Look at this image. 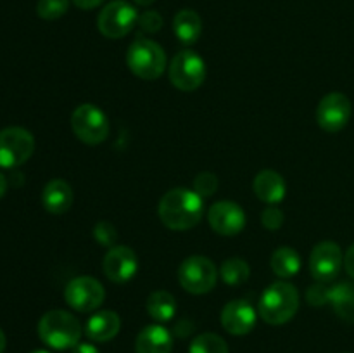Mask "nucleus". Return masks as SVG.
<instances>
[{"instance_id": "nucleus-26", "label": "nucleus", "mask_w": 354, "mask_h": 353, "mask_svg": "<svg viewBox=\"0 0 354 353\" xmlns=\"http://www.w3.org/2000/svg\"><path fill=\"white\" fill-rule=\"evenodd\" d=\"M69 9V0H38L37 14L45 21H55Z\"/></svg>"}, {"instance_id": "nucleus-21", "label": "nucleus", "mask_w": 354, "mask_h": 353, "mask_svg": "<svg viewBox=\"0 0 354 353\" xmlns=\"http://www.w3.org/2000/svg\"><path fill=\"white\" fill-rule=\"evenodd\" d=\"M330 305L342 320L354 324V282L344 280L332 286Z\"/></svg>"}, {"instance_id": "nucleus-22", "label": "nucleus", "mask_w": 354, "mask_h": 353, "mask_svg": "<svg viewBox=\"0 0 354 353\" xmlns=\"http://www.w3.org/2000/svg\"><path fill=\"white\" fill-rule=\"evenodd\" d=\"M270 263H272V270L275 272V275H279L280 279H289V277L297 275L301 270L299 253L289 246L275 249Z\"/></svg>"}, {"instance_id": "nucleus-1", "label": "nucleus", "mask_w": 354, "mask_h": 353, "mask_svg": "<svg viewBox=\"0 0 354 353\" xmlns=\"http://www.w3.org/2000/svg\"><path fill=\"white\" fill-rule=\"evenodd\" d=\"M159 218L171 230H189L204 217L203 197L187 187L168 190L159 201Z\"/></svg>"}, {"instance_id": "nucleus-37", "label": "nucleus", "mask_w": 354, "mask_h": 353, "mask_svg": "<svg viewBox=\"0 0 354 353\" xmlns=\"http://www.w3.org/2000/svg\"><path fill=\"white\" fill-rule=\"evenodd\" d=\"M135 3H137V6H142V7H147V6H151V3H154L156 0H133Z\"/></svg>"}, {"instance_id": "nucleus-28", "label": "nucleus", "mask_w": 354, "mask_h": 353, "mask_svg": "<svg viewBox=\"0 0 354 353\" xmlns=\"http://www.w3.org/2000/svg\"><path fill=\"white\" fill-rule=\"evenodd\" d=\"M93 237H95L102 246L113 248V246H116V241H118L116 227H114L111 221H106V220L99 221V224L93 227Z\"/></svg>"}, {"instance_id": "nucleus-17", "label": "nucleus", "mask_w": 354, "mask_h": 353, "mask_svg": "<svg viewBox=\"0 0 354 353\" xmlns=\"http://www.w3.org/2000/svg\"><path fill=\"white\" fill-rule=\"evenodd\" d=\"M254 194L259 201L266 204L282 203L287 194V183L283 176L275 170H263L256 175L252 183Z\"/></svg>"}, {"instance_id": "nucleus-6", "label": "nucleus", "mask_w": 354, "mask_h": 353, "mask_svg": "<svg viewBox=\"0 0 354 353\" xmlns=\"http://www.w3.org/2000/svg\"><path fill=\"white\" fill-rule=\"evenodd\" d=\"M178 282L187 293H209L218 282L216 265L207 256H189L178 266Z\"/></svg>"}, {"instance_id": "nucleus-32", "label": "nucleus", "mask_w": 354, "mask_h": 353, "mask_svg": "<svg viewBox=\"0 0 354 353\" xmlns=\"http://www.w3.org/2000/svg\"><path fill=\"white\" fill-rule=\"evenodd\" d=\"M344 266H346V272L351 275V279H354V244L348 249V251H346Z\"/></svg>"}, {"instance_id": "nucleus-15", "label": "nucleus", "mask_w": 354, "mask_h": 353, "mask_svg": "<svg viewBox=\"0 0 354 353\" xmlns=\"http://www.w3.org/2000/svg\"><path fill=\"white\" fill-rule=\"evenodd\" d=\"M256 318H258L256 310L245 300L228 301L221 311V325L225 331L234 336L249 334L254 329Z\"/></svg>"}, {"instance_id": "nucleus-30", "label": "nucleus", "mask_w": 354, "mask_h": 353, "mask_svg": "<svg viewBox=\"0 0 354 353\" xmlns=\"http://www.w3.org/2000/svg\"><path fill=\"white\" fill-rule=\"evenodd\" d=\"M283 220L286 217H283L282 210L277 208L275 204H270L261 211V224L266 230H279L283 225Z\"/></svg>"}, {"instance_id": "nucleus-4", "label": "nucleus", "mask_w": 354, "mask_h": 353, "mask_svg": "<svg viewBox=\"0 0 354 353\" xmlns=\"http://www.w3.org/2000/svg\"><path fill=\"white\" fill-rule=\"evenodd\" d=\"M127 64L138 78L158 80L166 69V52L151 38L138 37L128 47Z\"/></svg>"}, {"instance_id": "nucleus-20", "label": "nucleus", "mask_w": 354, "mask_h": 353, "mask_svg": "<svg viewBox=\"0 0 354 353\" xmlns=\"http://www.w3.org/2000/svg\"><path fill=\"white\" fill-rule=\"evenodd\" d=\"M173 31L182 44L192 45L203 35V19L192 9H182L173 19Z\"/></svg>"}, {"instance_id": "nucleus-19", "label": "nucleus", "mask_w": 354, "mask_h": 353, "mask_svg": "<svg viewBox=\"0 0 354 353\" xmlns=\"http://www.w3.org/2000/svg\"><path fill=\"white\" fill-rule=\"evenodd\" d=\"M41 204L52 215H62L73 206V189L66 180L54 179L44 187Z\"/></svg>"}, {"instance_id": "nucleus-9", "label": "nucleus", "mask_w": 354, "mask_h": 353, "mask_svg": "<svg viewBox=\"0 0 354 353\" xmlns=\"http://www.w3.org/2000/svg\"><path fill=\"white\" fill-rule=\"evenodd\" d=\"M138 24V12L127 0H113L100 10L97 17L99 31L106 38H123Z\"/></svg>"}, {"instance_id": "nucleus-23", "label": "nucleus", "mask_w": 354, "mask_h": 353, "mask_svg": "<svg viewBox=\"0 0 354 353\" xmlns=\"http://www.w3.org/2000/svg\"><path fill=\"white\" fill-rule=\"evenodd\" d=\"M147 314L156 322H168L176 314V300L168 291H154L147 300Z\"/></svg>"}, {"instance_id": "nucleus-5", "label": "nucleus", "mask_w": 354, "mask_h": 353, "mask_svg": "<svg viewBox=\"0 0 354 353\" xmlns=\"http://www.w3.org/2000/svg\"><path fill=\"white\" fill-rule=\"evenodd\" d=\"M71 128L78 141L88 145H97L109 137L111 125L106 113L99 106L82 104L73 111Z\"/></svg>"}, {"instance_id": "nucleus-12", "label": "nucleus", "mask_w": 354, "mask_h": 353, "mask_svg": "<svg viewBox=\"0 0 354 353\" xmlns=\"http://www.w3.org/2000/svg\"><path fill=\"white\" fill-rule=\"evenodd\" d=\"M344 265L341 246L334 241H322L313 248L310 255L311 275L318 282H330L341 272Z\"/></svg>"}, {"instance_id": "nucleus-24", "label": "nucleus", "mask_w": 354, "mask_h": 353, "mask_svg": "<svg viewBox=\"0 0 354 353\" xmlns=\"http://www.w3.org/2000/svg\"><path fill=\"white\" fill-rule=\"evenodd\" d=\"M220 275L228 286H241L251 275V266L242 258H227L221 263Z\"/></svg>"}, {"instance_id": "nucleus-16", "label": "nucleus", "mask_w": 354, "mask_h": 353, "mask_svg": "<svg viewBox=\"0 0 354 353\" xmlns=\"http://www.w3.org/2000/svg\"><path fill=\"white\" fill-rule=\"evenodd\" d=\"M173 336L165 325H145L135 339V353H171Z\"/></svg>"}, {"instance_id": "nucleus-25", "label": "nucleus", "mask_w": 354, "mask_h": 353, "mask_svg": "<svg viewBox=\"0 0 354 353\" xmlns=\"http://www.w3.org/2000/svg\"><path fill=\"white\" fill-rule=\"evenodd\" d=\"M189 353H228V345L221 336L214 332H204L192 339Z\"/></svg>"}, {"instance_id": "nucleus-14", "label": "nucleus", "mask_w": 354, "mask_h": 353, "mask_svg": "<svg viewBox=\"0 0 354 353\" xmlns=\"http://www.w3.org/2000/svg\"><path fill=\"white\" fill-rule=\"evenodd\" d=\"M102 270L107 279L113 282H128L137 273L138 258L133 249L128 246H113L104 256Z\"/></svg>"}, {"instance_id": "nucleus-10", "label": "nucleus", "mask_w": 354, "mask_h": 353, "mask_svg": "<svg viewBox=\"0 0 354 353\" xmlns=\"http://www.w3.org/2000/svg\"><path fill=\"white\" fill-rule=\"evenodd\" d=\"M106 289L102 284L90 275H80L69 280L64 287V300L73 310L88 314L104 303Z\"/></svg>"}, {"instance_id": "nucleus-38", "label": "nucleus", "mask_w": 354, "mask_h": 353, "mask_svg": "<svg viewBox=\"0 0 354 353\" xmlns=\"http://www.w3.org/2000/svg\"><path fill=\"white\" fill-rule=\"evenodd\" d=\"M31 353H50V352H47V350H35V352Z\"/></svg>"}, {"instance_id": "nucleus-13", "label": "nucleus", "mask_w": 354, "mask_h": 353, "mask_svg": "<svg viewBox=\"0 0 354 353\" xmlns=\"http://www.w3.org/2000/svg\"><path fill=\"white\" fill-rule=\"evenodd\" d=\"M207 221L220 235H237L245 227V213L234 201H218L207 210Z\"/></svg>"}, {"instance_id": "nucleus-11", "label": "nucleus", "mask_w": 354, "mask_h": 353, "mask_svg": "<svg viewBox=\"0 0 354 353\" xmlns=\"http://www.w3.org/2000/svg\"><path fill=\"white\" fill-rule=\"evenodd\" d=\"M351 100L342 92H330L320 100L317 107V121L322 130L337 134L351 118Z\"/></svg>"}, {"instance_id": "nucleus-8", "label": "nucleus", "mask_w": 354, "mask_h": 353, "mask_svg": "<svg viewBox=\"0 0 354 353\" xmlns=\"http://www.w3.org/2000/svg\"><path fill=\"white\" fill-rule=\"evenodd\" d=\"M35 152V137L23 127L0 130V168L12 170L24 165Z\"/></svg>"}, {"instance_id": "nucleus-34", "label": "nucleus", "mask_w": 354, "mask_h": 353, "mask_svg": "<svg viewBox=\"0 0 354 353\" xmlns=\"http://www.w3.org/2000/svg\"><path fill=\"white\" fill-rule=\"evenodd\" d=\"M71 353H100L97 350V346H93L92 343H78V345L73 348Z\"/></svg>"}, {"instance_id": "nucleus-3", "label": "nucleus", "mask_w": 354, "mask_h": 353, "mask_svg": "<svg viewBox=\"0 0 354 353\" xmlns=\"http://www.w3.org/2000/svg\"><path fill=\"white\" fill-rule=\"evenodd\" d=\"M38 336L48 348H75L82 339V324L69 311L50 310L38 322Z\"/></svg>"}, {"instance_id": "nucleus-31", "label": "nucleus", "mask_w": 354, "mask_h": 353, "mask_svg": "<svg viewBox=\"0 0 354 353\" xmlns=\"http://www.w3.org/2000/svg\"><path fill=\"white\" fill-rule=\"evenodd\" d=\"M138 26L145 33H158L162 28V17L158 10H145L138 16Z\"/></svg>"}, {"instance_id": "nucleus-2", "label": "nucleus", "mask_w": 354, "mask_h": 353, "mask_svg": "<svg viewBox=\"0 0 354 353\" xmlns=\"http://www.w3.org/2000/svg\"><path fill=\"white\" fill-rule=\"evenodd\" d=\"M299 310V293L296 286L279 280L266 287L259 300V317L270 325L287 324Z\"/></svg>"}, {"instance_id": "nucleus-7", "label": "nucleus", "mask_w": 354, "mask_h": 353, "mask_svg": "<svg viewBox=\"0 0 354 353\" xmlns=\"http://www.w3.org/2000/svg\"><path fill=\"white\" fill-rule=\"evenodd\" d=\"M207 75L206 62L197 52L180 51L169 64V80L182 92H192L204 83Z\"/></svg>"}, {"instance_id": "nucleus-35", "label": "nucleus", "mask_w": 354, "mask_h": 353, "mask_svg": "<svg viewBox=\"0 0 354 353\" xmlns=\"http://www.w3.org/2000/svg\"><path fill=\"white\" fill-rule=\"evenodd\" d=\"M6 192H7V179L0 173V199L6 196Z\"/></svg>"}, {"instance_id": "nucleus-18", "label": "nucleus", "mask_w": 354, "mask_h": 353, "mask_svg": "<svg viewBox=\"0 0 354 353\" xmlns=\"http://www.w3.org/2000/svg\"><path fill=\"white\" fill-rule=\"evenodd\" d=\"M121 329V318L114 310H102L93 314L85 325V334L95 343L111 341Z\"/></svg>"}, {"instance_id": "nucleus-33", "label": "nucleus", "mask_w": 354, "mask_h": 353, "mask_svg": "<svg viewBox=\"0 0 354 353\" xmlns=\"http://www.w3.org/2000/svg\"><path fill=\"white\" fill-rule=\"evenodd\" d=\"M104 2H106V0H73V3H75L78 9H83V10L95 9V7H99L100 3Z\"/></svg>"}, {"instance_id": "nucleus-36", "label": "nucleus", "mask_w": 354, "mask_h": 353, "mask_svg": "<svg viewBox=\"0 0 354 353\" xmlns=\"http://www.w3.org/2000/svg\"><path fill=\"white\" fill-rule=\"evenodd\" d=\"M6 346H7V338L6 334H3L2 329H0V353L6 352Z\"/></svg>"}, {"instance_id": "nucleus-27", "label": "nucleus", "mask_w": 354, "mask_h": 353, "mask_svg": "<svg viewBox=\"0 0 354 353\" xmlns=\"http://www.w3.org/2000/svg\"><path fill=\"white\" fill-rule=\"evenodd\" d=\"M218 185H220L218 176L211 172H201L199 175L194 179V190H196L203 199L204 197L213 196V194L216 192Z\"/></svg>"}, {"instance_id": "nucleus-29", "label": "nucleus", "mask_w": 354, "mask_h": 353, "mask_svg": "<svg viewBox=\"0 0 354 353\" xmlns=\"http://www.w3.org/2000/svg\"><path fill=\"white\" fill-rule=\"evenodd\" d=\"M330 289L327 282H317L313 286L308 287L306 291V301L313 307H322V305L330 303Z\"/></svg>"}]
</instances>
